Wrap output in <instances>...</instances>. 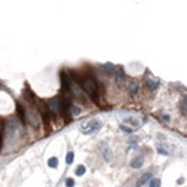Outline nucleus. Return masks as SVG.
<instances>
[{
    "mask_svg": "<svg viewBox=\"0 0 187 187\" xmlns=\"http://www.w3.org/2000/svg\"><path fill=\"white\" fill-rule=\"evenodd\" d=\"M79 85L85 92H88V95L94 99V102H99L98 98V82L94 77H84L82 79H79Z\"/></svg>",
    "mask_w": 187,
    "mask_h": 187,
    "instance_id": "f257e3e1",
    "label": "nucleus"
},
{
    "mask_svg": "<svg viewBox=\"0 0 187 187\" xmlns=\"http://www.w3.org/2000/svg\"><path fill=\"white\" fill-rule=\"evenodd\" d=\"M102 127V124L99 120H91V121H85L81 124V131L84 134H95L98 132Z\"/></svg>",
    "mask_w": 187,
    "mask_h": 187,
    "instance_id": "f03ea898",
    "label": "nucleus"
},
{
    "mask_svg": "<svg viewBox=\"0 0 187 187\" xmlns=\"http://www.w3.org/2000/svg\"><path fill=\"white\" fill-rule=\"evenodd\" d=\"M46 108L49 110L51 114H53V112H59V111H64V101L61 98H53V99H49L48 102H46Z\"/></svg>",
    "mask_w": 187,
    "mask_h": 187,
    "instance_id": "7ed1b4c3",
    "label": "nucleus"
},
{
    "mask_svg": "<svg viewBox=\"0 0 187 187\" xmlns=\"http://www.w3.org/2000/svg\"><path fill=\"white\" fill-rule=\"evenodd\" d=\"M20 134H22V127L19 125L17 121H12L7 124V132H6V135H9L12 140L13 138H17Z\"/></svg>",
    "mask_w": 187,
    "mask_h": 187,
    "instance_id": "20e7f679",
    "label": "nucleus"
},
{
    "mask_svg": "<svg viewBox=\"0 0 187 187\" xmlns=\"http://www.w3.org/2000/svg\"><path fill=\"white\" fill-rule=\"evenodd\" d=\"M99 151H101L102 157L105 158V161H111L112 160V151H111V148L107 144H101L99 145Z\"/></svg>",
    "mask_w": 187,
    "mask_h": 187,
    "instance_id": "39448f33",
    "label": "nucleus"
},
{
    "mask_svg": "<svg viewBox=\"0 0 187 187\" xmlns=\"http://www.w3.org/2000/svg\"><path fill=\"white\" fill-rule=\"evenodd\" d=\"M144 82H145V85L150 89H155L158 87V79L155 77H153V75H147V77L144 78Z\"/></svg>",
    "mask_w": 187,
    "mask_h": 187,
    "instance_id": "423d86ee",
    "label": "nucleus"
},
{
    "mask_svg": "<svg viewBox=\"0 0 187 187\" xmlns=\"http://www.w3.org/2000/svg\"><path fill=\"white\" fill-rule=\"evenodd\" d=\"M127 124L130 125L128 128H130L131 131L134 130V128H138V127L141 125V124H140V121H138L137 118H134V117H127V118L124 120V124H122V125H127Z\"/></svg>",
    "mask_w": 187,
    "mask_h": 187,
    "instance_id": "0eeeda50",
    "label": "nucleus"
},
{
    "mask_svg": "<svg viewBox=\"0 0 187 187\" xmlns=\"http://www.w3.org/2000/svg\"><path fill=\"white\" fill-rule=\"evenodd\" d=\"M128 91H130V94L134 95V94H137L138 92V82L137 81H130V84H128Z\"/></svg>",
    "mask_w": 187,
    "mask_h": 187,
    "instance_id": "6e6552de",
    "label": "nucleus"
},
{
    "mask_svg": "<svg viewBox=\"0 0 187 187\" xmlns=\"http://www.w3.org/2000/svg\"><path fill=\"white\" fill-rule=\"evenodd\" d=\"M143 164H144V158H143V157H137V158H134V160L131 161V167H132V168H140Z\"/></svg>",
    "mask_w": 187,
    "mask_h": 187,
    "instance_id": "1a4fd4ad",
    "label": "nucleus"
},
{
    "mask_svg": "<svg viewBox=\"0 0 187 187\" xmlns=\"http://www.w3.org/2000/svg\"><path fill=\"white\" fill-rule=\"evenodd\" d=\"M151 178V173H145L144 176H141V178L138 180V183H137V187H141V186H144L148 180Z\"/></svg>",
    "mask_w": 187,
    "mask_h": 187,
    "instance_id": "9d476101",
    "label": "nucleus"
},
{
    "mask_svg": "<svg viewBox=\"0 0 187 187\" xmlns=\"http://www.w3.org/2000/svg\"><path fill=\"white\" fill-rule=\"evenodd\" d=\"M117 84H121V82H124V79H125V75H124V71H122L121 68H118L117 69Z\"/></svg>",
    "mask_w": 187,
    "mask_h": 187,
    "instance_id": "9b49d317",
    "label": "nucleus"
},
{
    "mask_svg": "<svg viewBox=\"0 0 187 187\" xmlns=\"http://www.w3.org/2000/svg\"><path fill=\"white\" fill-rule=\"evenodd\" d=\"M68 112L71 114V115H79V112H81V108L77 107V105H69V110Z\"/></svg>",
    "mask_w": 187,
    "mask_h": 187,
    "instance_id": "f8f14e48",
    "label": "nucleus"
},
{
    "mask_svg": "<svg viewBox=\"0 0 187 187\" xmlns=\"http://www.w3.org/2000/svg\"><path fill=\"white\" fill-rule=\"evenodd\" d=\"M58 164H59V161H58V158H56V157H52V158H49V160H48V165H49V167H52V168H56Z\"/></svg>",
    "mask_w": 187,
    "mask_h": 187,
    "instance_id": "ddd939ff",
    "label": "nucleus"
},
{
    "mask_svg": "<svg viewBox=\"0 0 187 187\" xmlns=\"http://www.w3.org/2000/svg\"><path fill=\"white\" fill-rule=\"evenodd\" d=\"M75 174L77 176H84L85 174V165H78L77 167V170H75Z\"/></svg>",
    "mask_w": 187,
    "mask_h": 187,
    "instance_id": "4468645a",
    "label": "nucleus"
},
{
    "mask_svg": "<svg viewBox=\"0 0 187 187\" xmlns=\"http://www.w3.org/2000/svg\"><path fill=\"white\" fill-rule=\"evenodd\" d=\"M3 135H4V124L0 121V148H1V144H3Z\"/></svg>",
    "mask_w": 187,
    "mask_h": 187,
    "instance_id": "2eb2a0df",
    "label": "nucleus"
},
{
    "mask_svg": "<svg viewBox=\"0 0 187 187\" xmlns=\"http://www.w3.org/2000/svg\"><path fill=\"white\" fill-rule=\"evenodd\" d=\"M160 186H161L160 178H153V180L150 181V187H160Z\"/></svg>",
    "mask_w": 187,
    "mask_h": 187,
    "instance_id": "dca6fc26",
    "label": "nucleus"
},
{
    "mask_svg": "<svg viewBox=\"0 0 187 187\" xmlns=\"http://www.w3.org/2000/svg\"><path fill=\"white\" fill-rule=\"evenodd\" d=\"M72 161H74V153H72V151H69V153L66 154V163H68V164H71Z\"/></svg>",
    "mask_w": 187,
    "mask_h": 187,
    "instance_id": "f3484780",
    "label": "nucleus"
},
{
    "mask_svg": "<svg viewBox=\"0 0 187 187\" xmlns=\"http://www.w3.org/2000/svg\"><path fill=\"white\" fill-rule=\"evenodd\" d=\"M102 69H104L105 72H111V71H114V65H112V64H105Z\"/></svg>",
    "mask_w": 187,
    "mask_h": 187,
    "instance_id": "a211bd4d",
    "label": "nucleus"
},
{
    "mask_svg": "<svg viewBox=\"0 0 187 187\" xmlns=\"http://www.w3.org/2000/svg\"><path fill=\"white\" fill-rule=\"evenodd\" d=\"M66 186H68V187H74V186H75L74 178H66Z\"/></svg>",
    "mask_w": 187,
    "mask_h": 187,
    "instance_id": "6ab92c4d",
    "label": "nucleus"
},
{
    "mask_svg": "<svg viewBox=\"0 0 187 187\" xmlns=\"http://www.w3.org/2000/svg\"><path fill=\"white\" fill-rule=\"evenodd\" d=\"M181 114L186 115V101H184V99L181 101Z\"/></svg>",
    "mask_w": 187,
    "mask_h": 187,
    "instance_id": "aec40b11",
    "label": "nucleus"
},
{
    "mask_svg": "<svg viewBox=\"0 0 187 187\" xmlns=\"http://www.w3.org/2000/svg\"><path fill=\"white\" fill-rule=\"evenodd\" d=\"M121 130L122 131H125V132H131V130H130L128 127H125V125H121Z\"/></svg>",
    "mask_w": 187,
    "mask_h": 187,
    "instance_id": "412c9836",
    "label": "nucleus"
},
{
    "mask_svg": "<svg viewBox=\"0 0 187 187\" xmlns=\"http://www.w3.org/2000/svg\"><path fill=\"white\" fill-rule=\"evenodd\" d=\"M157 151H158V153H160V154H164V155H167V154H168V153H167V151H165V150H163V148H158V150H157Z\"/></svg>",
    "mask_w": 187,
    "mask_h": 187,
    "instance_id": "4be33fe9",
    "label": "nucleus"
},
{
    "mask_svg": "<svg viewBox=\"0 0 187 187\" xmlns=\"http://www.w3.org/2000/svg\"><path fill=\"white\" fill-rule=\"evenodd\" d=\"M177 183H178V184H183V183H184V178H178V181H177Z\"/></svg>",
    "mask_w": 187,
    "mask_h": 187,
    "instance_id": "5701e85b",
    "label": "nucleus"
},
{
    "mask_svg": "<svg viewBox=\"0 0 187 187\" xmlns=\"http://www.w3.org/2000/svg\"><path fill=\"white\" fill-rule=\"evenodd\" d=\"M163 120H164V121H168V120H170V117H167V115H164V117H163Z\"/></svg>",
    "mask_w": 187,
    "mask_h": 187,
    "instance_id": "b1692460",
    "label": "nucleus"
}]
</instances>
